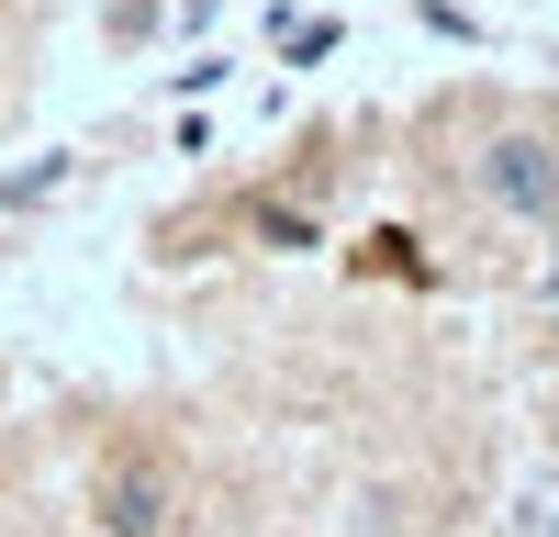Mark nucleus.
Instances as JSON below:
<instances>
[{
    "mask_svg": "<svg viewBox=\"0 0 559 537\" xmlns=\"http://www.w3.org/2000/svg\"><path fill=\"white\" fill-rule=\"evenodd\" d=\"M481 191L503 202V213H559V146H548V134H492V146H481Z\"/></svg>",
    "mask_w": 559,
    "mask_h": 537,
    "instance_id": "nucleus-1",
    "label": "nucleus"
},
{
    "mask_svg": "<svg viewBox=\"0 0 559 537\" xmlns=\"http://www.w3.org/2000/svg\"><path fill=\"white\" fill-rule=\"evenodd\" d=\"M102 526H112V537H146V526H157V481H146V470H112V481H102Z\"/></svg>",
    "mask_w": 559,
    "mask_h": 537,
    "instance_id": "nucleus-2",
    "label": "nucleus"
},
{
    "mask_svg": "<svg viewBox=\"0 0 559 537\" xmlns=\"http://www.w3.org/2000/svg\"><path fill=\"white\" fill-rule=\"evenodd\" d=\"M515 537H559V470L526 481V504H515Z\"/></svg>",
    "mask_w": 559,
    "mask_h": 537,
    "instance_id": "nucleus-3",
    "label": "nucleus"
}]
</instances>
